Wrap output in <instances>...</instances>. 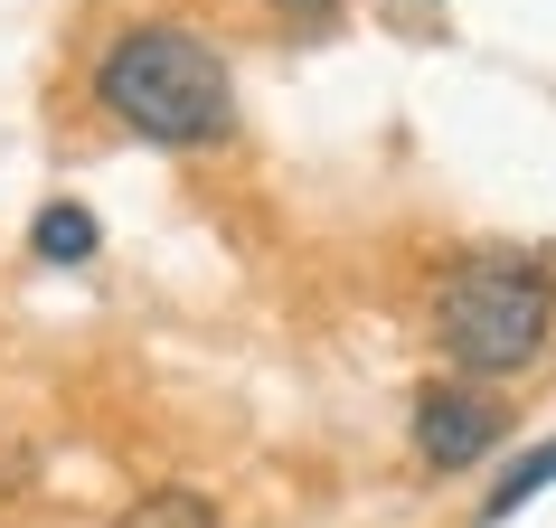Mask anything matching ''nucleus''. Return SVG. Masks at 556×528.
Instances as JSON below:
<instances>
[{
    "label": "nucleus",
    "mask_w": 556,
    "mask_h": 528,
    "mask_svg": "<svg viewBox=\"0 0 556 528\" xmlns=\"http://www.w3.org/2000/svg\"><path fill=\"white\" fill-rule=\"evenodd\" d=\"M114 528H217V500H207V491H179V481H170V491H142Z\"/></svg>",
    "instance_id": "nucleus-6"
},
{
    "label": "nucleus",
    "mask_w": 556,
    "mask_h": 528,
    "mask_svg": "<svg viewBox=\"0 0 556 528\" xmlns=\"http://www.w3.org/2000/svg\"><path fill=\"white\" fill-rule=\"evenodd\" d=\"M94 246H104V227H94L76 199H48L29 217V255L38 264H94Z\"/></svg>",
    "instance_id": "nucleus-5"
},
{
    "label": "nucleus",
    "mask_w": 556,
    "mask_h": 528,
    "mask_svg": "<svg viewBox=\"0 0 556 528\" xmlns=\"http://www.w3.org/2000/svg\"><path fill=\"white\" fill-rule=\"evenodd\" d=\"M274 20H293V29H330L340 20V0H264Z\"/></svg>",
    "instance_id": "nucleus-7"
},
{
    "label": "nucleus",
    "mask_w": 556,
    "mask_h": 528,
    "mask_svg": "<svg viewBox=\"0 0 556 528\" xmlns=\"http://www.w3.org/2000/svg\"><path fill=\"white\" fill-rule=\"evenodd\" d=\"M406 435H415V463L425 472H471V463H491L500 443H509V406H500L491 387H471V378H434V387H415Z\"/></svg>",
    "instance_id": "nucleus-3"
},
{
    "label": "nucleus",
    "mask_w": 556,
    "mask_h": 528,
    "mask_svg": "<svg viewBox=\"0 0 556 528\" xmlns=\"http://www.w3.org/2000/svg\"><path fill=\"white\" fill-rule=\"evenodd\" d=\"M434 340L453 359V378L471 387L538 368L556 340V274L538 255H463L434 284Z\"/></svg>",
    "instance_id": "nucleus-2"
},
{
    "label": "nucleus",
    "mask_w": 556,
    "mask_h": 528,
    "mask_svg": "<svg viewBox=\"0 0 556 528\" xmlns=\"http://www.w3.org/2000/svg\"><path fill=\"white\" fill-rule=\"evenodd\" d=\"M94 104L151 151H217L236 133V76L199 29L142 20L94 58Z\"/></svg>",
    "instance_id": "nucleus-1"
},
{
    "label": "nucleus",
    "mask_w": 556,
    "mask_h": 528,
    "mask_svg": "<svg viewBox=\"0 0 556 528\" xmlns=\"http://www.w3.org/2000/svg\"><path fill=\"white\" fill-rule=\"evenodd\" d=\"M538 491H556V443H528L519 463H509V472L491 481V491H481V510H471V528H500V519H519V510H528Z\"/></svg>",
    "instance_id": "nucleus-4"
}]
</instances>
